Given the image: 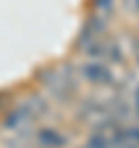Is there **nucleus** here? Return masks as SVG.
<instances>
[{
	"mask_svg": "<svg viewBox=\"0 0 139 148\" xmlns=\"http://www.w3.org/2000/svg\"><path fill=\"white\" fill-rule=\"evenodd\" d=\"M93 7L104 14V12H111L114 9V0H93Z\"/></svg>",
	"mask_w": 139,
	"mask_h": 148,
	"instance_id": "nucleus-7",
	"label": "nucleus"
},
{
	"mask_svg": "<svg viewBox=\"0 0 139 148\" xmlns=\"http://www.w3.org/2000/svg\"><path fill=\"white\" fill-rule=\"evenodd\" d=\"M30 118H32V111L28 109V104H21V106H16V109L5 113L2 125H5V130H21Z\"/></svg>",
	"mask_w": 139,
	"mask_h": 148,
	"instance_id": "nucleus-3",
	"label": "nucleus"
},
{
	"mask_svg": "<svg viewBox=\"0 0 139 148\" xmlns=\"http://www.w3.org/2000/svg\"><path fill=\"white\" fill-rule=\"evenodd\" d=\"M104 56H107L114 65H120V62L125 60V53H123V49H120V44H118L116 39L107 42V51H104Z\"/></svg>",
	"mask_w": 139,
	"mask_h": 148,
	"instance_id": "nucleus-4",
	"label": "nucleus"
},
{
	"mask_svg": "<svg viewBox=\"0 0 139 148\" xmlns=\"http://www.w3.org/2000/svg\"><path fill=\"white\" fill-rule=\"evenodd\" d=\"M125 141H127V143H134V146H139V125L125 127ZM125 141H123V143H125Z\"/></svg>",
	"mask_w": 139,
	"mask_h": 148,
	"instance_id": "nucleus-6",
	"label": "nucleus"
},
{
	"mask_svg": "<svg viewBox=\"0 0 139 148\" xmlns=\"http://www.w3.org/2000/svg\"><path fill=\"white\" fill-rule=\"evenodd\" d=\"M83 148H86V146H83Z\"/></svg>",
	"mask_w": 139,
	"mask_h": 148,
	"instance_id": "nucleus-11",
	"label": "nucleus"
},
{
	"mask_svg": "<svg viewBox=\"0 0 139 148\" xmlns=\"http://www.w3.org/2000/svg\"><path fill=\"white\" fill-rule=\"evenodd\" d=\"M137 62H139V56H137Z\"/></svg>",
	"mask_w": 139,
	"mask_h": 148,
	"instance_id": "nucleus-10",
	"label": "nucleus"
},
{
	"mask_svg": "<svg viewBox=\"0 0 139 148\" xmlns=\"http://www.w3.org/2000/svg\"><path fill=\"white\" fill-rule=\"evenodd\" d=\"M132 99H134V106H132V109H134V113H137V118H139V86L134 88V92H132Z\"/></svg>",
	"mask_w": 139,
	"mask_h": 148,
	"instance_id": "nucleus-8",
	"label": "nucleus"
},
{
	"mask_svg": "<svg viewBox=\"0 0 139 148\" xmlns=\"http://www.w3.org/2000/svg\"><path fill=\"white\" fill-rule=\"evenodd\" d=\"M35 141L42 148H63L67 143V136L56 127H39L35 134Z\"/></svg>",
	"mask_w": 139,
	"mask_h": 148,
	"instance_id": "nucleus-2",
	"label": "nucleus"
},
{
	"mask_svg": "<svg viewBox=\"0 0 139 148\" xmlns=\"http://www.w3.org/2000/svg\"><path fill=\"white\" fill-rule=\"evenodd\" d=\"M81 74H83L86 81H90V83H95V86H109V83L114 81V72H111L104 62H100V60L86 62V65L81 67Z\"/></svg>",
	"mask_w": 139,
	"mask_h": 148,
	"instance_id": "nucleus-1",
	"label": "nucleus"
},
{
	"mask_svg": "<svg viewBox=\"0 0 139 148\" xmlns=\"http://www.w3.org/2000/svg\"><path fill=\"white\" fill-rule=\"evenodd\" d=\"M86 28H88L90 32H95V35L100 37V35H102V32L107 30V21H104L102 16H90V18L86 21Z\"/></svg>",
	"mask_w": 139,
	"mask_h": 148,
	"instance_id": "nucleus-5",
	"label": "nucleus"
},
{
	"mask_svg": "<svg viewBox=\"0 0 139 148\" xmlns=\"http://www.w3.org/2000/svg\"><path fill=\"white\" fill-rule=\"evenodd\" d=\"M127 7H130L132 12H137V14H139V0H127Z\"/></svg>",
	"mask_w": 139,
	"mask_h": 148,
	"instance_id": "nucleus-9",
	"label": "nucleus"
}]
</instances>
